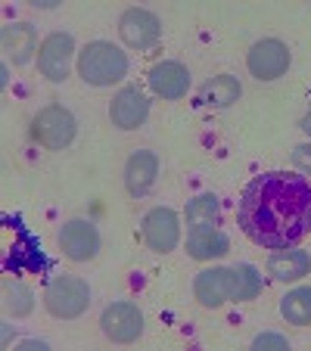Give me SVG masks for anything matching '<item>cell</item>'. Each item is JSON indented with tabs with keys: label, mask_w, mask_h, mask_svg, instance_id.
<instances>
[{
	"label": "cell",
	"mask_w": 311,
	"mask_h": 351,
	"mask_svg": "<svg viewBox=\"0 0 311 351\" xmlns=\"http://www.w3.org/2000/svg\"><path fill=\"white\" fill-rule=\"evenodd\" d=\"M240 227L265 249H290L311 233V184L299 174L255 178L240 199Z\"/></svg>",
	"instance_id": "6da1fadb"
},
{
	"label": "cell",
	"mask_w": 311,
	"mask_h": 351,
	"mask_svg": "<svg viewBox=\"0 0 311 351\" xmlns=\"http://www.w3.org/2000/svg\"><path fill=\"white\" fill-rule=\"evenodd\" d=\"M78 75L93 87H109L128 75V56L109 40H93L78 56Z\"/></svg>",
	"instance_id": "7a4b0ae2"
},
{
	"label": "cell",
	"mask_w": 311,
	"mask_h": 351,
	"mask_svg": "<svg viewBox=\"0 0 311 351\" xmlns=\"http://www.w3.org/2000/svg\"><path fill=\"white\" fill-rule=\"evenodd\" d=\"M44 305L54 317L72 320L87 311V305H91V289H87L84 280L62 274V277L50 280V286H47V292H44Z\"/></svg>",
	"instance_id": "3957f363"
},
{
	"label": "cell",
	"mask_w": 311,
	"mask_h": 351,
	"mask_svg": "<svg viewBox=\"0 0 311 351\" xmlns=\"http://www.w3.org/2000/svg\"><path fill=\"white\" fill-rule=\"evenodd\" d=\"M32 134L47 149H62V146H69L75 137V119H72V112L62 106H47V109H41L38 119H34Z\"/></svg>",
	"instance_id": "277c9868"
},
{
	"label": "cell",
	"mask_w": 311,
	"mask_h": 351,
	"mask_svg": "<svg viewBox=\"0 0 311 351\" xmlns=\"http://www.w3.org/2000/svg\"><path fill=\"white\" fill-rule=\"evenodd\" d=\"M100 326H103L106 339L119 345H131L143 336V314L131 302H113L100 317Z\"/></svg>",
	"instance_id": "5b68a950"
},
{
	"label": "cell",
	"mask_w": 311,
	"mask_h": 351,
	"mask_svg": "<svg viewBox=\"0 0 311 351\" xmlns=\"http://www.w3.org/2000/svg\"><path fill=\"white\" fill-rule=\"evenodd\" d=\"M246 66H249V72L255 75L258 81H274L290 66V50H286V44H280V40H274V38L258 40L249 50V56H246Z\"/></svg>",
	"instance_id": "8992f818"
},
{
	"label": "cell",
	"mask_w": 311,
	"mask_h": 351,
	"mask_svg": "<svg viewBox=\"0 0 311 351\" xmlns=\"http://www.w3.org/2000/svg\"><path fill=\"white\" fill-rule=\"evenodd\" d=\"M119 32L125 38V44L134 47V50H150L162 38V25L150 10H125V16L119 22Z\"/></svg>",
	"instance_id": "52a82bcc"
},
{
	"label": "cell",
	"mask_w": 311,
	"mask_h": 351,
	"mask_svg": "<svg viewBox=\"0 0 311 351\" xmlns=\"http://www.w3.org/2000/svg\"><path fill=\"white\" fill-rule=\"evenodd\" d=\"M72 53H75V44H72V34L66 32H56L41 44V53H38V66L44 72V78L50 81H62L69 75V66H72Z\"/></svg>",
	"instance_id": "ba28073f"
},
{
	"label": "cell",
	"mask_w": 311,
	"mask_h": 351,
	"mask_svg": "<svg viewBox=\"0 0 311 351\" xmlns=\"http://www.w3.org/2000/svg\"><path fill=\"white\" fill-rule=\"evenodd\" d=\"M60 249L72 261H91L100 252V233L91 221H69L60 230Z\"/></svg>",
	"instance_id": "9c48e42d"
},
{
	"label": "cell",
	"mask_w": 311,
	"mask_h": 351,
	"mask_svg": "<svg viewBox=\"0 0 311 351\" xmlns=\"http://www.w3.org/2000/svg\"><path fill=\"white\" fill-rule=\"evenodd\" d=\"M143 237L152 252H172L181 237L178 215L172 208H152L143 221Z\"/></svg>",
	"instance_id": "30bf717a"
},
{
	"label": "cell",
	"mask_w": 311,
	"mask_h": 351,
	"mask_svg": "<svg viewBox=\"0 0 311 351\" xmlns=\"http://www.w3.org/2000/svg\"><path fill=\"white\" fill-rule=\"evenodd\" d=\"M196 302L203 308H221L227 298H233V271L231 267H212L203 271L193 283Z\"/></svg>",
	"instance_id": "8fae6325"
},
{
	"label": "cell",
	"mask_w": 311,
	"mask_h": 351,
	"mask_svg": "<svg viewBox=\"0 0 311 351\" xmlns=\"http://www.w3.org/2000/svg\"><path fill=\"white\" fill-rule=\"evenodd\" d=\"M146 115H150V103H146V97L137 90V87L119 90L113 99V106H109V119H113V125L122 128V131L140 128L146 121Z\"/></svg>",
	"instance_id": "7c38bea8"
},
{
	"label": "cell",
	"mask_w": 311,
	"mask_h": 351,
	"mask_svg": "<svg viewBox=\"0 0 311 351\" xmlns=\"http://www.w3.org/2000/svg\"><path fill=\"white\" fill-rule=\"evenodd\" d=\"M146 81H150V87L159 97L165 99H181L187 90H190V72H187L181 62H156V66L150 69V75H146Z\"/></svg>",
	"instance_id": "4fadbf2b"
},
{
	"label": "cell",
	"mask_w": 311,
	"mask_h": 351,
	"mask_svg": "<svg viewBox=\"0 0 311 351\" xmlns=\"http://www.w3.org/2000/svg\"><path fill=\"white\" fill-rule=\"evenodd\" d=\"M156 174H159V159L150 153V149H137L131 153L125 165V184L131 196H143L152 184H156Z\"/></svg>",
	"instance_id": "5bb4252c"
},
{
	"label": "cell",
	"mask_w": 311,
	"mask_h": 351,
	"mask_svg": "<svg viewBox=\"0 0 311 351\" xmlns=\"http://www.w3.org/2000/svg\"><path fill=\"white\" fill-rule=\"evenodd\" d=\"M308 271H311V258L305 252H296V249H286V252L277 249V252L268 258V277L280 280V283L302 280Z\"/></svg>",
	"instance_id": "9a60e30c"
},
{
	"label": "cell",
	"mask_w": 311,
	"mask_h": 351,
	"mask_svg": "<svg viewBox=\"0 0 311 351\" xmlns=\"http://www.w3.org/2000/svg\"><path fill=\"white\" fill-rule=\"evenodd\" d=\"M34 47H38V34H34L32 25H25V22H13V25L3 28V50L10 53V60H13L16 66H22V62L32 60Z\"/></svg>",
	"instance_id": "2e32d148"
},
{
	"label": "cell",
	"mask_w": 311,
	"mask_h": 351,
	"mask_svg": "<svg viewBox=\"0 0 311 351\" xmlns=\"http://www.w3.org/2000/svg\"><path fill=\"white\" fill-rule=\"evenodd\" d=\"M240 90H243V87H240V81L233 78V75H215V78H209L203 84L199 99H203L205 106L224 109V106H231V103H237Z\"/></svg>",
	"instance_id": "e0dca14e"
},
{
	"label": "cell",
	"mask_w": 311,
	"mask_h": 351,
	"mask_svg": "<svg viewBox=\"0 0 311 351\" xmlns=\"http://www.w3.org/2000/svg\"><path fill=\"white\" fill-rule=\"evenodd\" d=\"M187 224H190L193 233L203 230H215L218 227V199L212 193H203L187 206Z\"/></svg>",
	"instance_id": "ac0fdd59"
},
{
	"label": "cell",
	"mask_w": 311,
	"mask_h": 351,
	"mask_svg": "<svg viewBox=\"0 0 311 351\" xmlns=\"http://www.w3.org/2000/svg\"><path fill=\"white\" fill-rule=\"evenodd\" d=\"M280 314L292 326H308L311 324V286H299V289L286 292L280 298Z\"/></svg>",
	"instance_id": "d6986e66"
},
{
	"label": "cell",
	"mask_w": 311,
	"mask_h": 351,
	"mask_svg": "<svg viewBox=\"0 0 311 351\" xmlns=\"http://www.w3.org/2000/svg\"><path fill=\"white\" fill-rule=\"evenodd\" d=\"M187 252L193 258H218L227 252V237L218 230H203V233H190L187 239Z\"/></svg>",
	"instance_id": "ffe728a7"
},
{
	"label": "cell",
	"mask_w": 311,
	"mask_h": 351,
	"mask_svg": "<svg viewBox=\"0 0 311 351\" xmlns=\"http://www.w3.org/2000/svg\"><path fill=\"white\" fill-rule=\"evenodd\" d=\"M262 292V277L252 265H240L233 271V302H249Z\"/></svg>",
	"instance_id": "44dd1931"
},
{
	"label": "cell",
	"mask_w": 311,
	"mask_h": 351,
	"mask_svg": "<svg viewBox=\"0 0 311 351\" xmlns=\"http://www.w3.org/2000/svg\"><path fill=\"white\" fill-rule=\"evenodd\" d=\"M7 308L13 314H28L32 311V292H28L25 286H19V283L7 286Z\"/></svg>",
	"instance_id": "7402d4cb"
},
{
	"label": "cell",
	"mask_w": 311,
	"mask_h": 351,
	"mask_svg": "<svg viewBox=\"0 0 311 351\" xmlns=\"http://www.w3.org/2000/svg\"><path fill=\"white\" fill-rule=\"evenodd\" d=\"M252 348H277V351H286L290 345H286V339L284 336H274V332H265V336H258L255 342H252Z\"/></svg>",
	"instance_id": "603a6c76"
},
{
	"label": "cell",
	"mask_w": 311,
	"mask_h": 351,
	"mask_svg": "<svg viewBox=\"0 0 311 351\" xmlns=\"http://www.w3.org/2000/svg\"><path fill=\"white\" fill-rule=\"evenodd\" d=\"M292 162H296L302 171H308L311 174V146L308 143H302V146H296L292 149Z\"/></svg>",
	"instance_id": "cb8c5ba5"
},
{
	"label": "cell",
	"mask_w": 311,
	"mask_h": 351,
	"mask_svg": "<svg viewBox=\"0 0 311 351\" xmlns=\"http://www.w3.org/2000/svg\"><path fill=\"white\" fill-rule=\"evenodd\" d=\"M302 131H305V134H308V137H311V112L305 115V121H302Z\"/></svg>",
	"instance_id": "d4e9b609"
}]
</instances>
